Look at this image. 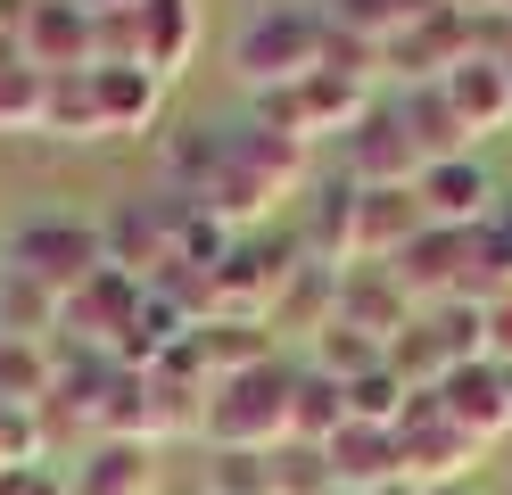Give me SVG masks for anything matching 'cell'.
<instances>
[{
	"instance_id": "obj_26",
	"label": "cell",
	"mask_w": 512,
	"mask_h": 495,
	"mask_svg": "<svg viewBox=\"0 0 512 495\" xmlns=\"http://www.w3.org/2000/svg\"><path fill=\"white\" fill-rule=\"evenodd\" d=\"M42 132H50V141H108L91 66H83V75H50V91H42Z\"/></svg>"
},
{
	"instance_id": "obj_20",
	"label": "cell",
	"mask_w": 512,
	"mask_h": 495,
	"mask_svg": "<svg viewBox=\"0 0 512 495\" xmlns=\"http://www.w3.org/2000/svg\"><path fill=\"white\" fill-rule=\"evenodd\" d=\"M223 141H232V165H240V174H256V182H265L273 198H290L298 182H306V141H290V132H273V124H232V132H223Z\"/></svg>"
},
{
	"instance_id": "obj_12",
	"label": "cell",
	"mask_w": 512,
	"mask_h": 495,
	"mask_svg": "<svg viewBox=\"0 0 512 495\" xmlns=\"http://www.w3.org/2000/svg\"><path fill=\"white\" fill-rule=\"evenodd\" d=\"M100 248L116 273H133L141 289H157L174 273V240H166V198H133V207H116L100 223Z\"/></svg>"
},
{
	"instance_id": "obj_39",
	"label": "cell",
	"mask_w": 512,
	"mask_h": 495,
	"mask_svg": "<svg viewBox=\"0 0 512 495\" xmlns=\"http://www.w3.org/2000/svg\"><path fill=\"white\" fill-rule=\"evenodd\" d=\"M504 388H512V363H504Z\"/></svg>"
},
{
	"instance_id": "obj_13",
	"label": "cell",
	"mask_w": 512,
	"mask_h": 495,
	"mask_svg": "<svg viewBox=\"0 0 512 495\" xmlns=\"http://www.w3.org/2000/svg\"><path fill=\"white\" fill-rule=\"evenodd\" d=\"M339 322L389 347L397 330H413V297L397 289L389 264H347V273H339Z\"/></svg>"
},
{
	"instance_id": "obj_32",
	"label": "cell",
	"mask_w": 512,
	"mask_h": 495,
	"mask_svg": "<svg viewBox=\"0 0 512 495\" xmlns=\"http://www.w3.org/2000/svg\"><path fill=\"white\" fill-rule=\"evenodd\" d=\"M273 495H331L323 446H281V454H273Z\"/></svg>"
},
{
	"instance_id": "obj_31",
	"label": "cell",
	"mask_w": 512,
	"mask_h": 495,
	"mask_svg": "<svg viewBox=\"0 0 512 495\" xmlns=\"http://www.w3.org/2000/svg\"><path fill=\"white\" fill-rule=\"evenodd\" d=\"M207 495H273V454H215L207 462Z\"/></svg>"
},
{
	"instance_id": "obj_18",
	"label": "cell",
	"mask_w": 512,
	"mask_h": 495,
	"mask_svg": "<svg viewBox=\"0 0 512 495\" xmlns=\"http://www.w3.org/2000/svg\"><path fill=\"white\" fill-rule=\"evenodd\" d=\"M67 495H157V446H141V438H91V454L67 471Z\"/></svg>"
},
{
	"instance_id": "obj_5",
	"label": "cell",
	"mask_w": 512,
	"mask_h": 495,
	"mask_svg": "<svg viewBox=\"0 0 512 495\" xmlns=\"http://www.w3.org/2000/svg\"><path fill=\"white\" fill-rule=\"evenodd\" d=\"M397 454H405V479H413V487H463V471H471L488 446H471L463 429L438 413V388H422V396L405 405V421H397Z\"/></svg>"
},
{
	"instance_id": "obj_14",
	"label": "cell",
	"mask_w": 512,
	"mask_h": 495,
	"mask_svg": "<svg viewBox=\"0 0 512 495\" xmlns=\"http://www.w3.org/2000/svg\"><path fill=\"white\" fill-rule=\"evenodd\" d=\"M438 91H446V108H455V124L471 132V141H488V132L512 124V75H504L488 50H471L455 75H438Z\"/></svg>"
},
{
	"instance_id": "obj_35",
	"label": "cell",
	"mask_w": 512,
	"mask_h": 495,
	"mask_svg": "<svg viewBox=\"0 0 512 495\" xmlns=\"http://www.w3.org/2000/svg\"><path fill=\"white\" fill-rule=\"evenodd\" d=\"M488 363H512V289L488 297Z\"/></svg>"
},
{
	"instance_id": "obj_38",
	"label": "cell",
	"mask_w": 512,
	"mask_h": 495,
	"mask_svg": "<svg viewBox=\"0 0 512 495\" xmlns=\"http://www.w3.org/2000/svg\"><path fill=\"white\" fill-rule=\"evenodd\" d=\"M413 495H471V487H413Z\"/></svg>"
},
{
	"instance_id": "obj_16",
	"label": "cell",
	"mask_w": 512,
	"mask_h": 495,
	"mask_svg": "<svg viewBox=\"0 0 512 495\" xmlns=\"http://www.w3.org/2000/svg\"><path fill=\"white\" fill-rule=\"evenodd\" d=\"M91 91H100L108 141H141V132H157V116H166V83H157L149 66H91Z\"/></svg>"
},
{
	"instance_id": "obj_21",
	"label": "cell",
	"mask_w": 512,
	"mask_h": 495,
	"mask_svg": "<svg viewBox=\"0 0 512 495\" xmlns=\"http://www.w3.org/2000/svg\"><path fill=\"white\" fill-rule=\"evenodd\" d=\"M199 58V0H141V66L174 83Z\"/></svg>"
},
{
	"instance_id": "obj_1",
	"label": "cell",
	"mask_w": 512,
	"mask_h": 495,
	"mask_svg": "<svg viewBox=\"0 0 512 495\" xmlns=\"http://www.w3.org/2000/svg\"><path fill=\"white\" fill-rule=\"evenodd\" d=\"M290 388H298V363H256V372H232L207 388V429L199 438L215 454H281L290 446Z\"/></svg>"
},
{
	"instance_id": "obj_24",
	"label": "cell",
	"mask_w": 512,
	"mask_h": 495,
	"mask_svg": "<svg viewBox=\"0 0 512 495\" xmlns=\"http://www.w3.org/2000/svg\"><path fill=\"white\" fill-rule=\"evenodd\" d=\"M397 116H405V132H413V149H422V165L479 157V141L455 124V108H446V91H438V83H413V91L397 99Z\"/></svg>"
},
{
	"instance_id": "obj_4",
	"label": "cell",
	"mask_w": 512,
	"mask_h": 495,
	"mask_svg": "<svg viewBox=\"0 0 512 495\" xmlns=\"http://www.w3.org/2000/svg\"><path fill=\"white\" fill-rule=\"evenodd\" d=\"M0 264H17V273H34L42 289H58V297H75L91 273L108 264V248H100V223H75V215H42V223H25L9 248H0Z\"/></svg>"
},
{
	"instance_id": "obj_40",
	"label": "cell",
	"mask_w": 512,
	"mask_h": 495,
	"mask_svg": "<svg viewBox=\"0 0 512 495\" xmlns=\"http://www.w3.org/2000/svg\"><path fill=\"white\" fill-rule=\"evenodd\" d=\"M504 215H512V198H504Z\"/></svg>"
},
{
	"instance_id": "obj_27",
	"label": "cell",
	"mask_w": 512,
	"mask_h": 495,
	"mask_svg": "<svg viewBox=\"0 0 512 495\" xmlns=\"http://www.w3.org/2000/svg\"><path fill=\"white\" fill-rule=\"evenodd\" d=\"M58 388V347H34V339H0V396L17 413H42Z\"/></svg>"
},
{
	"instance_id": "obj_9",
	"label": "cell",
	"mask_w": 512,
	"mask_h": 495,
	"mask_svg": "<svg viewBox=\"0 0 512 495\" xmlns=\"http://www.w3.org/2000/svg\"><path fill=\"white\" fill-rule=\"evenodd\" d=\"M17 58L42 66V75H83V66H100V50H91V9L83 0H25Z\"/></svg>"
},
{
	"instance_id": "obj_37",
	"label": "cell",
	"mask_w": 512,
	"mask_h": 495,
	"mask_svg": "<svg viewBox=\"0 0 512 495\" xmlns=\"http://www.w3.org/2000/svg\"><path fill=\"white\" fill-rule=\"evenodd\" d=\"M372 495H413V479H389V487H372Z\"/></svg>"
},
{
	"instance_id": "obj_29",
	"label": "cell",
	"mask_w": 512,
	"mask_h": 495,
	"mask_svg": "<svg viewBox=\"0 0 512 495\" xmlns=\"http://www.w3.org/2000/svg\"><path fill=\"white\" fill-rule=\"evenodd\" d=\"M413 396H422V388H405V380L389 372V355H380V363H372L364 380H347V421H372V429H397V421H405V405H413Z\"/></svg>"
},
{
	"instance_id": "obj_19",
	"label": "cell",
	"mask_w": 512,
	"mask_h": 495,
	"mask_svg": "<svg viewBox=\"0 0 512 495\" xmlns=\"http://www.w3.org/2000/svg\"><path fill=\"white\" fill-rule=\"evenodd\" d=\"M413 240H422L413 190H356V264H397Z\"/></svg>"
},
{
	"instance_id": "obj_28",
	"label": "cell",
	"mask_w": 512,
	"mask_h": 495,
	"mask_svg": "<svg viewBox=\"0 0 512 495\" xmlns=\"http://www.w3.org/2000/svg\"><path fill=\"white\" fill-rule=\"evenodd\" d=\"M42 91H50V75L25 66L17 42H9L0 50V132H42Z\"/></svg>"
},
{
	"instance_id": "obj_8",
	"label": "cell",
	"mask_w": 512,
	"mask_h": 495,
	"mask_svg": "<svg viewBox=\"0 0 512 495\" xmlns=\"http://www.w3.org/2000/svg\"><path fill=\"white\" fill-rule=\"evenodd\" d=\"M413 207H422L430 231H479L504 198H496V174L479 157H446V165H422V182H413Z\"/></svg>"
},
{
	"instance_id": "obj_2",
	"label": "cell",
	"mask_w": 512,
	"mask_h": 495,
	"mask_svg": "<svg viewBox=\"0 0 512 495\" xmlns=\"http://www.w3.org/2000/svg\"><path fill=\"white\" fill-rule=\"evenodd\" d=\"M323 33H331V17L323 9H256L248 25H240V42H232V66H240V83L265 99V91H290V83H306L314 66H323Z\"/></svg>"
},
{
	"instance_id": "obj_15",
	"label": "cell",
	"mask_w": 512,
	"mask_h": 495,
	"mask_svg": "<svg viewBox=\"0 0 512 495\" xmlns=\"http://www.w3.org/2000/svg\"><path fill=\"white\" fill-rule=\"evenodd\" d=\"M389 273H397V289L413 297V314L455 306V297H463V231H430V223H422V240H413Z\"/></svg>"
},
{
	"instance_id": "obj_7",
	"label": "cell",
	"mask_w": 512,
	"mask_h": 495,
	"mask_svg": "<svg viewBox=\"0 0 512 495\" xmlns=\"http://www.w3.org/2000/svg\"><path fill=\"white\" fill-rule=\"evenodd\" d=\"M479 50V25L463 9H430V17H413L389 50H380V75H405V83H438V75H455V66Z\"/></svg>"
},
{
	"instance_id": "obj_41",
	"label": "cell",
	"mask_w": 512,
	"mask_h": 495,
	"mask_svg": "<svg viewBox=\"0 0 512 495\" xmlns=\"http://www.w3.org/2000/svg\"><path fill=\"white\" fill-rule=\"evenodd\" d=\"M331 495H347V487H331Z\"/></svg>"
},
{
	"instance_id": "obj_23",
	"label": "cell",
	"mask_w": 512,
	"mask_h": 495,
	"mask_svg": "<svg viewBox=\"0 0 512 495\" xmlns=\"http://www.w3.org/2000/svg\"><path fill=\"white\" fill-rule=\"evenodd\" d=\"M58 314H67V297H58V289H42L34 273H17V264H0V339L58 347Z\"/></svg>"
},
{
	"instance_id": "obj_17",
	"label": "cell",
	"mask_w": 512,
	"mask_h": 495,
	"mask_svg": "<svg viewBox=\"0 0 512 495\" xmlns=\"http://www.w3.org/2000/svg\"><path fill=\"white\" fill-rule=\"evenodd\" d=\"M323 462H331V487H347V495H372V487H389V479H405L397 429H372V421H347L339 438L323 446Z\"/></svg>"
},
{
	"instance_id": "obj_6",
	"label": "cell",
	"mask_w": 512,
	"mask_h": 495,
	"mask_svg": "<svg viewBox=\"0 0 512 495\" xmlns=\"http://www.w3.org/2000/svg\"><path fill=\"white\" fill-rule=\"evenodd\" d=\"M141 281L133 273H116V264H100L75 297H67V314H58V347H91V355H108L124 330H133V314H141Z\"/></svg>"
},
{
	"instance_id": "obj_33",
	"label": "cell",
	"mask_w": 512,
	"mask_h": 495,
	"mask_svg": "<svg viewBox=\"0 0 512 495\" xmlns=\"http://www.w3.org/2000/svg\"><path fill=\"white\" fill-rule=\"evenodd\" d=\"M42 413H17L9 405V396H0V471H34V462H42Z\"/></svg>"
},
{
	"instance_id": "obj_3",
	"label": "cell",
	"mask_w": 512,
	"mask_h": 495,
	"mask_svg": "<svg viewBox=\"0 0 512 495\" xmlns=\"http://www.w3.org/2000/svg\"><path fill=\"white\" fill-rule=\"evenodd\" d=\"M372 116V83H347V75H323V66H314L306 83H290V91H265L256 99V124H273V132H290V141H347V132H356Z\"/></svg>"
},
{
	"instance_id": "obj_25",
	"label": "cell",
	"mask_w": 512,
	"mask_h": 495,
	"mask_svg": "<svg viewBox=\"0 0 512 495\" xmlns=\"http://www.w3.org/2000/svg\"><path fill=\"white\" fill-rule=\"evenodd\" d=\"M347 429V388L331 372L298 363V388H290V446H331Z\"/></svg>"
},
{
	"instance_id": "obj_30",
	"label": "cell",
	"mask_w": 512,
	"mask_h": 495,
	"mask_svg": "<svg viewBox=\"0 0 512 495\" xmlns=\"http://www.w3.org/2000/svg\"><path fill=\"white\" fill-rule=\"evenodd\" d=\"M380 355H389V347H380V339H364V330H347V322H331L323 339H306V363H314V372H331L339 388H347V380H364Z\"/></svg>"
},
{
	"instance_id": "obj_11",
	"label": "cell",
	"mask_w": 512,
	"mask_h": 495,
	"mask_svg": "<svg viewBox=\"0 0 512 495\" xmlns=\"http://www.w3.org/2000/svg\"><path fill=\"white\" fill-rule=\"evenodd\" d=\"M438 413L463 429L471 446H496L504 429H512V388H504V363H455V372L438 380Z\"/></svg>"
},
{
	"instance_id": "obj_10",
	"label": "cell",
	"mask_w": 512,
	"mask_h": 495,
	"mask_svg": "<svg viewBox=\"0 0 512 495\" xmlns=\"http://www.w3.org/2000/svg\"><path fill=\"white\" fill-rule=\"evenodd\" d=\"M347 182H356V190H413V182H422V149H413L397 99L372 108L356 132H347Z\"/></svg>"
},
{
	"instance_id": "obj_36",
	"label": "cell",
	"mask_w": 512,
	"mask_h": 495,
	"mask_svg": "<svg viewBox=\"0 0 512 495\" xmlns=\"http://www.w3.org/2000/svg\"><path fill=\"white\" fill-rule=\"evenodd\" d=\"M91 17H116V9H141V0H83Z\"/></svg>"
},
{
	"instance_id": "obj_22",
	"label": "cell",
	"mask_w": 512,
	"mask_h": 495,
	"mask_svg": "<svg viewBox=\"0 0 512 495\" xmlns=\"http://www.w3.org/2000/svg\"><path fill=\"white\" fill-rule=\"evenodd\" d=\"M331 322H339V273H331V264H306V256H298V273L281 281L265 330H298V339H323Z\"/></svg>"
},
{
	"instance_id": "obj_34",
	"label": "cell",
	"mask_w": 512,
	"mask_h": 495,
	"mask_svg": "<svg viewBox=\"0 0 512 495\" xmlns=\"http://www.w3.org/2000/svg\"><path fill=\"white\" fill-rule=\"evenodd\" d=\"M0 495H67V471H50V462H34V471H0Z\"/></svg>"
}]
</instances>
